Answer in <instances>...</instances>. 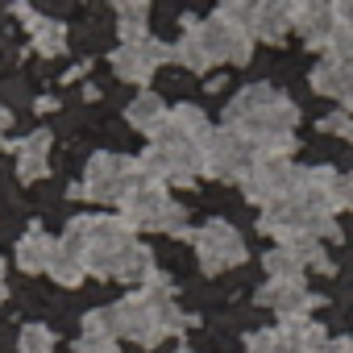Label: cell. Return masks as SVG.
Returning <instances> with one entry per match:
<instances>
[{
  "mask_svg": "<svg viewBox=\"0 0 353 353\" xmlns=\"http://www.w3.org/2000/svg\"><path fill=\"white\" fill-rule=\"evenodd\" d=\"M141 179H145V170H141L137 158L100 150V154H92L88 166H83V183H79V192H83L88 200H96V204H121Z\"/></svg>",
  "mask_w": 353,
  "mask_h": 353,
  "instance_id": "1",
  "label": "cell"
},
{
  "mask_svg": "<svg viewBox=\"0 0 353 353\" xmlns=\"http://www.w3.org/2000/svg\"><path fill=\"white\" fill-rule=\"evenodd\" d=\"M258 150L229 125L212 129V137L200 145V162H204V174H212V179H225V183H245L250 170L258 166Z\"/></svg>",
  "mask_w": 353,
  "mask_h": 353,
  "instance_id": "2",
  "label": "cell"
},
{
  "mask_svg": "<svg viewBox=\"0 0 353 353\" xmlns=\"http://www.w3.org/2000/svg\"><path fill=\"white\" fill-rule=\"evenodd\" d=\"M299 179H303V166H295L291 154H266V158H258V166L250 170V179L241 188H245L250 204L274 208V204H283L299 188Z\"/></svg>",
  "mask_w": 353,
  "mask_h": 353,
  "instance_id": "3",
  "label": "cell"
},
{
  "mask_svg": "<svg viewBox=\"0 0 353 353\" xmlns=\"http://www.w3.org/2000/svg\"><path fill=\"white\" fill-rule=\"evenodd\" d=\"M137 162L145 170V179L162 188H192L204 174L200 145H150Z\"/></svg>",
  "mask_w": 353,
  "mask_h": 353,
  "instance_id": "4",
  "label": "cell"
},
{
  "mask_svg": "<svg viewBox=\"0 0 353 353\" xmlns=\"http://www.w3.org/2000/svg\"><path fill=\"white\" fill-rule=\"evenodd\" d=\"M112 320H117V336L137 341L141 349H154V345L166 341V328H162V316H158V299L145 295V291H133L121 303H112Z\"/></svg>",
  "mask_w": 353,
  "mask_h": 353,
  "instance_id": "5",
  "label": "cell"
},
{
  "mask_svg": "<svg viewBox=\"0 0 353 353\" xmlns=\"http://www.w3.org/2000/svg\"><path fill=\"white\" fill-rule=\"evenodd\" d=\"M192 245H196V258H200L204 274H221V270L245 262V241H241V233H237L233 225H225V221H208V225L192 237Z\"/></svg>",
  "mask_w": 353,
  "mask_h": 353,
  "instance_id": "6",
  "label": "cell"
},
{
  "mask_svg": "<svg viewBox=\"0 0 353 353\" xmlns=\"http://www.w3.org/2000/svg\"><path fill=\"white\" fill-rule=\"evenodd\" d=\"M170 196H166V188L162 183H150V179H141L117 208H121V221L133 229V233H158L162 229V221H166V212H170Z\"/></svg>",
  "mask_w": 353,
  "mask_h": 353,
  "instance_id": "7",
  "label": "cell"
},
{
  "mask_svg": "<svg viewBox=\"0 0 353 353\" xmlns=\"http://www.w3.org/2000/svg\"><path fill=\"white\" fill-rule=\"evenodd\" d=\"M200 38H204V50H208V63H233V67H245L250 54H254V34L225 21V17H208L200 21Z\"/></svg>",
  "mask_w": 353,
  "mask_h": 353,
  "instance_id": "8",
  "label": "cell"
},
{
  "mask_svg": "<svg viewBox=\"0 0 353 353\" xmlns=\"http://www.w3.org/2000/svg\"><path fill=\"white\" fill-rule=\"evenodd\" d=\"M166 59H170V46H166V42H158V38L121 42V46L108 54V63H112L117 79H125V83H150V79H154V71H158Z\"/></svg>",
  "mask_w": 353,
  "mask_h": 353,
  "instance_id": "9",
  "label": "cell"
},
{
  "mask_svg": "<svg viewBox=\"0 0 353 353\" xmlns=\"http://www.w3.org/2000/svg\"><path fill=\"white\" fill-rule=\"evenodd\" d=\"M208 137H212V121L204 117V108L174 104V108H166V117L154 129L150 145H204Z\"/></svg>",
  "mask_w": 353,
  "mask_h": 353,
  "instance_id": "10",
  "label": "cell"
},
{
  "mask_svg": "<svg viewBox=\"0 0 353 353\" xmlns=\"http://www.w3.org/2000/svg\"><path fill=\"white\" fill-rule=\"evenodd\" d=\"M258 303L274 307L283 316V324H287V320H307V312L320 299L303 287V274H295V279H266V287L258 291Z\"/></svg>",
  "mask_w": 353,
  "mask_h": 353,
  "instance_id": "11",
  "label": "cell"
},
{
  "mask_svg": "<svg viewBox=\"0 0 353 353\" xmlns=\"http://www.w3.org/2000/svg\"><path fill=\"white\" fill-rule=\"evenodd\" d=\"M291 30L303 34V42L312 50H324L332 30H336V5H320V0H303V5H291Z\"/></svg>",
  "mask_w": 353,
  "mask_h": 353,
  "instance_id": "12",
  "label": "cell"
},
{
  "mask_svg": "<svg viewBox=\"0 0 353 353\" xmlns=\"http://www.w3.org/2000/svg\"><path fill=\"white\" fill-rule=\"evenodd\" d=\"M312 88H316L320 96L336 100L341 112L353 117V63H345V59H328V54H324V59L312 67Z\"/></svg>",
  "mask_w": 353,
  "mask_h": 353,
  "instance_id": "13",
  "label": "cell"
},
{
  "mask_svg": "<svg viewBox=\"0 0 353 353\" xmlns=\"http://www.w3.org/2000/svg\"><path fill=\"white\" fill-rule=\"evenodd\" d=\"M250 34L262 38V42H283L291 34V5H283V0H262V5H254Z\"/></svg>",
  "mask_w": 353,
  "mask_h": 353,
  "instance_id": "14",
  "label": "cell"
},
{
  "mask_svg": "<svg viewBox=\"0 0 353 353\" xmlns=\"http://www.w3.org/2000/svg\"><path fill=\"white\" fill-rule=\"evenodd\" d=\"M54 254H59V241L46 233V229H30L21 241H17V262H21V270L26 274H38V270H50V262H54Z\"/></svg>",
  "mask_w": 353,
  "mask_h": 353,
  "instance_id": "15",
  "label": "cell"
},
{
  "mask_svg": "<svg viewBox=\"0 0 353 353\" xmlns=\"http://www.w3.org/2000/svg\"><path fill=\"white\" fill-rule=\"evenodd\" d=\"M179 26H183V34H179V42L170 46V59H174V63H183L192 75H204L212 63H208L204 38H200V21H196V17H183Z\"/></svg>",
  "mask_w": 353,
  "mask_h": 353,
  "instance_id": "16",
  "label": "cell"
},
{
  "mask_svg": "<svg viewBox=\"0 0 353 353\" xmlns=\"http://www.w3.org/2000/svg\"><path fill=\"white\" fill-rule=\"evenodd\" d=\"M13 145H17V174H21V183H34V179H42V174L50 170L46 166V154H50V133L46 129L30 133L26 141H13Z\"/></svg>",
  "mask_w": 353,
  "mask_h": 353,
  "instance_id": "17",
  "label": "cell"
},
{
  "mask_svg": "<svg viewBox=\"0 0 353 353\" xmlns=\"http://www.w3.org/2000/svg\"><path fill=\"white\" fill-rule=\"evenodd\" d=\"M279 100V92L270 88V83H254V88H241L233 100H229V108H225V125H241V121H250L254 112H262L266 104H274Z\"/></svg>",
  "mask_w": 353,
  "mask_h": 353,
  "instance_id": "18",
  "label": "cell"
},
{
  "mask_svg": "<svg viewBox=\"0 0 353 353\" xmlns=\"http://www.w3.org/2000/svg\"><path fill=\"white\" fill-rule=\"evenodd\" d=\"M13 13L30 21V30H34V46H38L46 59H54V54H63V50H67V26H63V21L38 17V13H30V9H13Z\"/></svg>",
  "mask_w": 353,
  "mask_h": 353,
  "instance_id": "19",
  "label": "cell"
},
{
  "mask_svg": "<svg viewBox=\"0 0 353 353\" xmlns=\"http://www.w3.org/2000/svg\"><path fill=\"white\" fill-rule=\"evenodd\" d=\"M279 332H283L291 353H328V336L316 320H287Z\"/></svg>",
  "mask_w": 353,
  "mask_h": 353,
  "instance_id": "20",
  "label": "cell"
},
{
  "mask_svg": "<svg viewBox=\"0 0 353 353\" xmlns=\"http://www.w3.org/2000/svg\"><path fill=\"white\" fill-rule=\"evenodd\" d=\"M162 117H166V104H162L154 92H137L133 104L125 108V121H129L137 133H145V137H154V129L162 125Z\"/></svg>",
  "mask_w": 353,
  "mask_h": 353,
  "instance_id": "21",
  "label": "cell"
},
{
  "mask_svg": "<svg viewBox=\"0 0 353 353\" xmlns=\"http://www.w3.org/2000/svg\"><path fill=\"white\" fill-rule=\"evenodd\" d=\"M145 21H150V9L145 5H117V34H121V42H141V38H150L145 34Z\"/></svg>",
  "mask_w": 353,
  "mask_h": 353,
  "instance_id": "22",
  "label": "cell"
},
{
  "mask_svg": "<svg viewBox=\"0 0 353 353\" xmlns=\"http://www.w3.org/2000/svg\"><path fill=\"white\" fill-rule=\"evenodd\" d=\"M50 279L63 283V287H79V283L88 279V270H83V262H79L75 254H67V250L59 245V254H54V262H50Z\"/></svg>",
  "mask_w": 353,
  "mask_h": 353,
  "instance_id": "23",
  "label": "cell"
},
{
  "mask_svg": "<svg viewBox=\"0 0 353 353\" xmlns=\"http://www.w3.org/2000/svg\"><path fill=\"white\" fill-rule=\"evenodd\" d=\"M17 345H21V353H54V332L46 324H26Z\"/></svg>",
  "mask_w": 353,
  "mask_h": 353,
  "instance_id": "24",
  "label": "cell"
},
{
  "mask_svg": "<svg viewBox=\"0 0 353 353\" xmlns=\"http://www.w3.org/2000/svg\"><path fill=\"white\" fill-rule=\"evenodd\" d=\"M245 353H291L279 328H258L245 336Z\"/></svg>",
  "mask_w": 353,
  "mask_h": 353,
  "instance_id": "25",
  "label": "cell"
},
{
  "mask_svg": "<svg viewBox=\"0 0 353 353\" xmlns=\"http://www.w3.org/2000/svg\"><path fill=\"white\" fill-rule=\"evenodd\" d=\"M324 54H328V59H345V63H353V26H349V21L336 17V30H332L328 46H324Z\"/></svg>",
  "mask_w": 353,
  "mask_h": 353,
  "instance_id": "26",
  "label": "cell"
},
{
  "mask_svg": "<svg viewBox=\"0 0 353 353\" xmlns=\"http://www.w3.org/2000/svg\"><path fill=\"white\" fill-rule=\"evenodd\" d=\"M262 266H266V274H270V279H295V274H303V270H299V262H295L283 245H279V250H270V254L262 258Z\"/></svg>",
  "mask_w": 353,
  "mask_h": 353,
  "instance_id": "27",
  "label": "cell"
},
{
  "mask_svg": "<svg viewBox=\"0 0 353 353\" xmlns=\"http://www.w3.org/2000/svg\"><path fill=\"white\" fill-rule=\"evenodd\" d=\"M83 336H117V320H112V307H96L83 316ZM121 341V336H117Z\"/></svg>",
  "mask_w": 353,
  "mask_h": 353,
  "instance_id": "28",
  "label": "cell"
},
{
  "mask_svg": "<svg viewBox=\"0 0 353 353\" xmlns=\"http://www.w3.org/2000/svg\"><path fill=\"white\" fill-rule=\"evenodd\" d=\"M75 353H121V341L117 336H79Z\"/></svg>",
  "mask_w": 353,
  "mask_h": 353,
  "instance_id": "29",
  "label": "cell"
},
{
  "mask_svg": "<svg viewBox=\"0 0 353 353\" xmlns=\"http://www.w3.org/2000/svg\"><path fill=\"white\" fill-rule=\"evenodd\" d=\"M320 133H336V137H349L353 141V117L349 112H328L320 121Z\"/></svg>",
  "mask_w": 353,
  "mask_h": 353,
  "instance_id": "30",
  "label": "cell"
},
{
  "mask_svg": "<svg viewBox=\"0 0 353 353\" xmlns=\"http://www.w3.org/2000/svg\"><path fill=\"white\" fill-rule=\"evenodd\" d=\"M328 353H353V341L341 336V341H328Z\"/></svg>",
  "mask_w": 353,
  "mask_h": 353,
  "instance_id": "31",
  "label": "cell"
},
{
  "mask_svg": "<svg viewBox=\"0 0 353 353\" xmlns=\"http://www.w3.org/2000/svg\"><path fill=\"white\" fill-rule=\"evenodd\" d=\"M345 208H353V170L345 174Z\"/></svg>",
  "mask_w": 353,
  "mask_h": 353,
  "instance_id": "32",
  "label": "cell"
},
{
  "mask_svg": "<svg viewBox=\"0 0 353 353\" xmlns=\"http://www.w3.org/2000/svg\"><path fill=\"white\" fill-rule=\"evenodd\" d=\"M336 17H341V21H349V26H353V5H336Z\"/></svg>",
  "mask_w": 353,
  "mask_h": 353,
  "instance_id": "33",
  "label": "cell"
},
{
  "mask_svg": "<svg viewBox=\"0 0 353 353\" xmlns=\"http://www.w3.org/2000/svg\"><path fill=\"white\" fill-rule=\"evenodd\" d=\"M0 299H5V262H0Z\"/></svg>",
  "mask_w": 353,
  "mask_h": 353,
  "instance_id": "34",
  "label": "cell"
},
{
  "mask_svg": "<svg viewBox=\"0 0 353 353\" xmlns=\"http://www.w3.org/2000/svg\"><path fill=\"white\" fill-rule=\"evenodd\" d=\"M0 129H9V112L5 108H0Z\"/></svg>",
  "mask_w": 353,
  "mask_h": 353,
  "instance_id": "35",
  "label": "cell"
},
{
  "mask_svg": "<svg viewBox=\"0 0 353 353\" xmlns=\"http://www.w3.org/2000/svg\"><path fill=\"white\" fill-rule=\"evenodd\" d=\"M179 353H192V349H179Z\"/></svg>",
  "mask_w": 353,
  "mask_h": 353,
  "instance_id": "36",
  "label": "cell"
}]
</instances>
